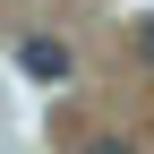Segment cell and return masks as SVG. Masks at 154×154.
I'll return each mask as SVG.
<instances>
[{"label": "cell", "mask_w": 154, "mask_h": 154, "mask_svg": "<svg viewBox=\"0 0 154 154\" xmlns=\"http://www.w3.org/2000/svg\"><path fill=\"white\" fill-rule=\"evenodd\" d=\"M17 69H26L34 86H60L77 60H69V43H60V34H26V43H17Z\"/></svg>", "instance_id": "6da1fadb"}, {"label": "cell", "mask_w": 154, "mask_h": 154, "mask_svg": "<svg viewBox=\"0 0 154 154\" xmlns=\"http://www.w3.org/2000/svg\"><path fill=\"white\" fill-rule=\"evenodd\" d=\"M137 51H146V69H154V9L137 17Z\"/></svg>", "instance_id": "7a4b0ae2"}, {"label": "cell", "mask_w": 154, "mask_h": 154, "mask_svg": "<svg viewBox=\"0 0 154 154\" xmlns=\"http://www.w3.org/2000/svg\"><path fill=\"white\" fill-rule=\"evenodd\" d=\"M86 154H137V146H128V137H94Z\"/></svg>", "instance_id": "3957f363"}]
</instances>
